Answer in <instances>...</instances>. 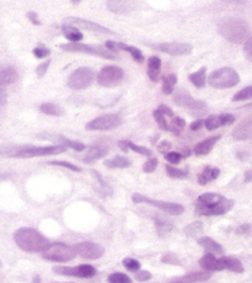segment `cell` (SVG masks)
I'll return each instance as SVG.
<instances>
[{"label":"cell","instance_id":"obj_31","mask_svg":"<svg viewBox=\"0 0 252 283\" xmlns=\"http://www.w3.org/2000/svg\"><path fill=\"white\" fill-rule=\"evenodd\" d=\"M40 111L44 112L45 115H50V116H62L63 115V108L61 107L59 105H54V103L51 102H46V103H42L40 106Z\"/></svg>","mask_w":252,"mask_h":283},{"label":"cell","instance_id":"obj_18","mask_svg":"<svg viewBox=\"0 0 252 283\" xmlns=\"http://www.w3.org/2000/svg\"><path fill=\"white\" fill-rule=\"evenodd\" d=\"M235 122V117L230 114H224L220 116H209L204 120V126L208 130H214L219 128L220 126H227Z\"/></svg>","mask_w":252,"mask_h":283},{"label":"cell","instance_id":"obj_32","mask_svg":"<svg viewBox=\"0 0 252 283\" xmlns=\"http://www.w3.org/2000/svg\"><path fill=\"white\" fill-rule=\"evenodd\" d=\"M205 73H206V68L205 67H203V68H200L198 72L193 73V74L189 75V80L192 81L193 85H196L197 88L202 89V88H204L205 85Z\"/></svg>","mask_w":252,"mask_h":283},{"label":"cell","instance_id":"obj_16","mask_svg":"<svg viewBox=\"0 0 252 283\" xmlns=\"http://www.w3.org/2000/svg\"><path fill=\"white\" fill-rule=\"evenodd\" d=\"M66 24H67V25L77 27V29L88 30V31H92V32L105 33V35H106V33H108V35H115V32L110 31V30L106 29V27L99 25V24L93 23V21H89V20L78 19V17H67Z\"/></svg>","mask_w":252,"mask_h":283},{"label":"cell","instance_id":"obj_50","mask_svg":"<svg viewBox=\"0 0 252 283\" xmlns=\"http://www.w3.org/2000/svg\"><path fill=\"white\" fill-rule=\"evenodd\" d=\"M244 51H245L246 57H247V59H250L252 62V37L247 38V41L245 42Z\"/></svg>","mask_w":252,"mask_h":283},{"label":"cell","instance_id":"obj_12","mask_svg":"<svg viewBox=\"0 0 252 283\" xmlns=\"http://www.w3.org/2000/svg\"><path fill=\"white\" fill-rule=\"evenodd\" d=\"M121 124V118L118 115H103L94 118L89 123H87L86 128L88 130H110L117 128Z\"/></svg>","mask_w":252,"mask_h":283},{"label":"cell","instance_id":"obj_47","mask_svg":"<svg viewBox=\"0 0 252 283\" xmlns=\"http://www.w3.org/2000/svg\"><path fill=\"white\" fill-rule=\"evenodd\" d=\"M51 51L47 50V48H41V47H36L35 50H33V54H35V57H37V58H45V57L50 56Z\"/></svg>","mask_w":252,"mask_h":283},{"label":"cell","instance_id":"obj_27","mask_svg":"<svg viewBox=\"0 0 252 283\" xmlns=\"http://www.w3.org/2000/svg\"><path fill=\"white\" fill-rule=\"evenodd\" d=\"M106 154H108V148H105V147H92V148H89V150L87 151L86 157L83 158V161H84V163H87V164L93 163V161L100 159V158H103Z\"/></svg>","mask_w":252,"mask_h":283},{"label":"cell","instance_id":"obj_17","mask_svg":"<svg viewBox=\"0 0 252 283\" xmlns=\"http://www.w3.org/2000/svg\"><path fill=\"white\" fill-rule=\"evenodd\" d=\"M106 7L111 13L126 15L135 9V0H108Z\"/></svg>","mask_w":252,"mask_h":283},{"label":"cell","instance_id":"obj_25","mask_svg":"<svg viewBox=\"0 0 252 283\" xmlns=\"http://www.w3.org/2000/svg\"><path fill=\"white\" fill-rule=\"evenodd\" d=\"M220 175V170L217 167H210L206 166L202 171V174L199 175L198 182L200 185H206L210 181H214L215 179H218V176Z\"/></svg>","mask_w":252,"mask_h":283},{"label":"cell","instance_id":"obj_53","mask_svg":"<svg viewBox=\"0 0 252 283\" xmlns=\"http://www.w3.org/2000/svg\"><path fill=\"white\" fill-rule=\"evenodd\" d=\"M203 126H204V120H198L190 124V130H198L199 128H202Z\"/></svg>","mask_w":252,"mask_h":283},{"label":"cell","instance_id":"obj_58","mask_svg":"<svg viewBox=\"0 0 252 283\" xmlns=\"http://www.w3.org/2000/svg\"><path fill=\"white\" fill-rule=\"evenodd\" d=\"M82 0H72V3H73V4H80Z\"/></svg>","mask_w":252,"mask_h":283},{"label":"cell","instance_id":"obj_34","mask_svg":"<svg viewBox=\"0 0 252 283\" xmlns=\"http://www.w3.org/2000/svg\"><path fill=\"white\" fill-rule=\"evenodd\" d=\"M176 84H177V75L171 74L168 75V77H166L163 79V88H162L163 94H166V95H171L173 93V89H175Z\"/></svg>","mask_w":252,"mask_h":283},{"label":"cell","instance_id":"obj_52","mask_svg":"<svg viewBox=\"0 0 252 283\" xmlns=\"http://www.w3.org/2000/svg\"><path fill=\"white\" fill-rule=\"evenodd\" d=\"M159 110L161 112H162L163 115H165V116H169V117H173V111L169 107H167V106L165 105H161Z\"/></svg>","mask_w":252,"mask_h":283},{"label":"cell","instance_id":"obj_14","mask_svg":"<svg viewBox=\"0 0 252 283\" xmlns=\"http://www.w3.org/2000/svg\"><path fill=\"white\" fill-rule=\"evenodd\" d=\"M77 255H80L83 258L87 260H96V258L102 257L104 254V249L102 248L99 244L92 242H83L78 243L77 245H74Z\"/></svg>","mask_w":252,"mask_h":283},{"label":"cell","instance_id":"obj_21","mask_svg":"<svg viewBox=\"0 0 252 283\" xmlns=\"http://www.w3.org/2000/svg\"><path fill=\"white\" fill-rule=\"evenodd\" d=\"M209 278H210V273H209V271H204V272H193L187 276L178 277V278L172 279L168 283H198L204 282Z\"/></svg>","mask_w":252,"mask_h":283},{"label":"cell","instance_id":"obj_24","mask_svg":"<svg viewBox=\"0 0 252 283\" xmlns=\"http://www.w3.org/2000/svg\"><path fill=\"white\" fill-rule=\"evenodd\" d=\"M220 139V136L217 137H210V138L205 139V141L198 143L194 148V153L196 155H206L211 151V149L214 148V145L217 144V142Z\"/></svg>","mask_w":252,"mask_h":283},{"label":"cell","instance_id":"obj_40","mask_svg":"<svg viewBox=\"0 0 252 283\" xmlns=\"http://www.w3.org/2000/svg\"><path fill=\"white\" fill-rule=\"evenodd\" d=\"M123 265L125 266L126 270H129L130 272H138L140 270V267H141V265L138 260H135V258L131 257H126L123 260Z\"/></svg>","mask_w":252,"mask_h":283},{"label":"cell","instance_id":"obj_45","mask_svg":"<svg viewBox=\"0 0 252 283\" xmlns=\"http://www.w3.org/2000/svg\"><path fill=\"white\" fill-rule=\"evenodd\" d=\"M166 155V160L171 164H178L181 161L183 155L181 153H176V151H171V153H167Z\"/></svg>","mask_w":252,"mask_h":283},{"label":"cell","instance_id":"obj_9","mask_svg":"<svg viewBox=\"0 0 252 283\" xmlns=\"http://www.w3.org/2000/svg\"><path fill=\"white\" fill-rule=\"evenodd\" d=\"M131 199L135 203H146V205L157 207V208H160L161 211L168 213V214L179 215L184 212V207L182 205H178V203L165 202V201L148 199V197L142 196V194H140V193H133Z\"/></svg>","mask_w":252,"mask_h":283},{"label":"cell","instance_id":"obj_7","mask_svg":"<svg viewBox=\"0 0 252 283\" xmlns=\"http://www.w3.org/2000/svg\"><path fill=\"white\" fill-rule=\"evenodd\" d=\"M209 84L215 89H227L240 83L238 72L232 68H221L212 72L209 77Z\"/></svg>","mask_w":252,"mask_h":283},{"label":"cell","instance_id":"obj_59","mask_svg":"<svg viewBox=\"0 0 252 283\" xmlns=\"http://www.w3.org/2000/svg\"><path fill=\"white\" fill-rule=\"evenodd\" d=\"M244 108H252V103H248V105H246Z\"/></svg>","mask_w":252,"mask_h":283},{"label":"cell","instance_id":"obj_11","mask_svg":"<svg viewBox=\"0 0 252 283\" xmlns=\"http://www.w3.org/2000/svg\"><path fill=\"white\" fill-rule=\"evenodd\" d=\"M124 79V72L119 67L106 66L99 72L96 80L104 88H113L119 85Z\"/></svg>","mask_w":252,"mask_h":283},{"label":"cell","instance_id":"obj_3","mask_svg":"<svg viewBox=\"0 0 252 283\" xmlns=\"http://www.w3.org/2000/svg\"><path fill=\"white\" fill-rule=\"evenodd\" d=\"M15 243L26 252H42L48 246V240L33 228H20L15 232Z\"/></svg>","mask_w":252,"mask_h":283},{"label":"cell","instance_id":"obj_33","mask_svg":"<svg viewBox=\"0 0 252 283\" xmlns=\"http://www.w3.org/2000/svg\"><path fill=\"white\" fill-rule=\"evenodd\" d=\"M224 265H225V270L232 271V272L241 273L244 272V266L240 263L238 258L234 257H224Z\"/></svg>","mask_w":252,"mask_h":283},{"label":"cell","instance_id":"obj_5","mask_svg":"<svg viewBox=\"0 0 252 283\" xmlns=\"http://www.w3.org/2000/svg\"><path fill=\"white\" fill-rule=\"evenodd\" d=\"M77 256L74 246H69L63 243H53L48 244V246L42 251V257L48 261L54 263H67Z\"/></svg>","mask_w":252,"mask_h":283},{"label":"cell","instance_id":"obj_28","mask_svg":"<svg viewBox=\"0 0 252 283\" xmlns=\"http://www.w3.org/2000/svg\"><path fill=\"white\" fill-rule=\"evenodd\" d=\"M62 32L67 39L72 42V43H78L81 39H83V33H82L77 27L71 25H63Z\"/></svg>","mask_w":252,"mask_h":283},{"label":"cell","instance_id":"obj_41","mask_svg":"<svg viewBox=\"0 0 252 283\" xmlns=\"http://www.w3.org/2000/svg\"><path fill=\"white\" fill-rule=\"evenodd\" d=\"M156 230L159 233L160 236L166 235L167 233H169L172 230V224L168 222L163 221H156Z\"/></svg>","mask_w":252,"mask_h":283},{"label":"cell","instance_id":"obj_56","mask_svg":"<svg viewBox=\"0 0 252 283\" xmlns=\"http://www.w3.org/2000/svg\"><path fill=\"white\" fill-rule=\"evenodd\" d=\"M27 17H29L30 20H31V23L32 24H35V25H40V21H38V17H37V15H36L35 13H29L27 14Z\"/></svg>","mask_w":252,"mask_h":283},{"label":"cell","instance_id":"obj_22","mask_svg":"<svg viewBox=\"0 0 252 283\" xmlns=\"http://www.w3.org/2000/svg\"><path fill=\"white\" fill-rule=\"evenodd\" d=\"M19 78L16 69L13 67H0V86H7L15 83Z\"/></svg>","mask_w":252,"mask_h":283},{"label":"cell","instance_id":"obj_37","mask_svg":"<svg viewBox=\"0 0 252 283\" xmlns=\"http://www.w3.org/2000/svg\"><path fill=\"white\" fill-rule=\"evenodd\" d=\"M109 283H132L131 278L129 276H126L125 273L121 272H115L111 273L110 276L108 277Z\"/></svg>","mask_w":252,"mask_h":283},{"label":"cell","instance_id":"obj_51","mask_svg":"<svg viewBox=\"0 0 252 283\" xmlns=\"http://www.w3.org/2000/svg\"><path fill=\"white\" fill-rule=\"evenodd\" d=\"M171 148H172V144L169 142H162L159 145V150L161 151V153H166V151L169 150Z\"/></svg>","mask_w":252,"mask_h":283},{"label":"cell","instance_id":"obj_23","mask_svg":"<svg viewBox=\"0 0 252 283\" xmlns=\"http://www.w3.org/2000/svg\"><path fill=\"white\" fill-rule=\"evenodd\" d=\"M198 244L205 249L209 254H217L221 255L224 252L223 246H221L219 243H217L215 240H212L209 236H202V238L198 239Z\"/></svg>","mask_w":252,"mask_h":283},{"label":"cell","instance_id":"obj_26","mask_svg":"<svg viewBox=\"0 0 252 283\" xmlns=\"http://www.w3.org/2000/svg\"><path fill=\"white\" fill-rule=\"evenodd\" d=\"M147 74L152 81L159 80L160 73H161V59L159 57H151L148 59L147 64Z\"/></svg>","mask_w":252,"mask_h":283},{"label":"cell","instance_id":"obj_49","mask_svg":"<svg viewBox=\"0 0 252 283\" xmlns=\"http://www.w3.org/2000/svg\"><path fill=\"white\" fill-rule=\"evenodd\" d=\"M50 63H51L50 60H46V62L41 63V64L37 67V69H36V73H37L38 77H44V75L46 74L48 67H50Z\"/></svg>","mask_w":252,"mask_h":283},{"label":"cell","instance_id":"obj_6","mask_svg":"<svg viewBox=\"0 0 252 283\" xmlns=\"http://www.w3.org/2000/svg\"><path fill=\"white\" fill-rule=\"evenodd\" d=\"M61 48L67 52H74V53H84V54H92V56L102 57L105 59H117L118 53L115 51L109 50L106 47H100V46H92V45H83V43H67L61 45Z\"/></svg>","mask_w":252,"mask_h":283},{"label":"cell","instance_id":"obj_46","mask_svg":"<svg viewBox=\"0 0 252 283\" xmlns=\"http://www.w3.org/2000/svg\"><path fill=\"white\" fill-rule=\"evenodd\" d=\"M236 233L241 234V235H251V234H252L251 224L246 223V224L240 225L238 229H236Z\"/></svg>","mask_w":252,"mask_h":283},{"label":"cell","instance_id":"obj_42","mask_svg":"<svg viewBox=\"0 0 252 283\" xmlns=\"http://www.w3.org/2000/svg\"><path fill=\"white\" fill-rule=\"evenodd\" d=\"M126 145H127V148H129V149H131V150L136 151V153H139L141 155H147V157H150V155L152 154V151H151L150 149H147L145 147H140V145L133 144V143L130 142V141H126Z\"/></svg>","mask_w":252,"mask_h":283},{"label":"cell","instance_id":"obj_57","mask_svg":"<svg viewBox=\"0 0 252 283\" xmlns=\"http://www.w3.org/2000/svg\"><path fill=\"white\" fill-rule=\"evenodd\" d=\"M252 180V170H248V171H246L245 174V181L248 182Z\"/></svg>","mask_w":252,"mask_h":283},{"label":"cell","instance_id":"obj_54","mask_svg":"<svg viewBox=\"0 0 252 283\" xmlns=\"http://www.w3.org/2000/svg\"><path fill=\"white\" fill-rule=\"evenodd\" d=\"M7 93H5V90L3 89V86H0V106H4L5 103H7Z\"/></svg>","mask_w":252,"mask_h":283},{"label":"cell","instance_id":"obj_30","mask_svg":"<svg viewBox=\"0 0 252 283\" xmlns=\"http://www.w3.org/2000/svg\"><path fill=\"white\" fill-rule=\"evenodd\" d=\"M104 165L110 169H125L131 165V161L124 157H115L113 159H109L104 161Z\"/></svg>","mask_w":252,"mask_h":283},{"label":"cell","instance_id":"obj_15","mask_svg":"<svg viewBox=\"0 0 252 283\" xmlns=\"http://www.w3.org/2000/svg\"><path fill=\"white\" fill-rule=\"evenodd\" d=\"M154 50L171 54V56H187L192 53L193 47L188 43H156L150 45Z\"/></svg>","mask_w":252,"mask_h":283},{"label":"cell","instance_id":"obj_48","mask_svg":"<svg viewBox=\"0 0 252 283\" xmlns=\"http://www.w3.org/2000/svg\"><path fill=\"white\" fill-rule=\"evenodd\" d=\"M136 273V279H138V281H141V282H144V281H148V279H151V277H152V275H151L150 272H148V271H138V272H135Z\"/></svg>","mask_w":252,"mask_h":283},{"label":"cell","instance_id":"obj_39","mask_svg":"<svg viewBox=\"0 0 252 283\" xmlns=\"http://www.w3.org/2000/svg\"><path fill=\"white\" fill-rule=\"evenodd\" d=\"M153 117H154V120H156V122L159 123L161 129L169 130V126H168V123H167V121H166V116L162 114V112L160 111L159 108H157L156 111H153Z\"/></svg>","mask_w":252,"mask_h":283},{"label":"cell","instance_id":"obj_43","mask_svg":"<svg viewBox=\"0 0 252 283\" xmlns=\"http://www.w3.org/2000/svg\"><path fill=\"white\" fill-rule=\"evenodd\" d=\"M48 164H50V165L63 166V167H66V169H69V170H72V171H75V172H80L81 171V167L75 166V165H73V164H71V163H67V161H60V160L48 161Z\"/></svg>","mask_w":252,"mask_h":283},{"label":"cell","instance_id":"obj_4","mask_svg":"<svg viewBox=\"0 0 252 283\" xmlns=\"http://www.w3.org/2000/svg\"><path fill=\"white\" fill-rule=\"evenodd\" d=\"M218 31L231 43H242L250 36V26L240 19H227L219 24Z\"/></svg>","mask_w":252,"mask_h":283},{"label":"cell","instance_id":"obj_20","mask_svg":"<svg viewBox=\"0 0 252 283\" xmlns=\"http://www.w3.org/2000/svg\"><path fill=\"white\" fill-rule=\"evenodd\" d=\"M232 137L236 141H247L252 139V117L242 121L241 123L232 130Z\"/></svg>","mask_w":252,"mask_h":283},{"label":"cell","instance_id":"obj_2","mask_svg":"<svg viewBox=\"0 0 252 283\" xmlns=\"http://www.w3.org/2000/svg\"><path fill=\"white\" fill-rule=\"evenodd\" d=\"M65 145H50V147H27V145H11V147L0 148V155L8 158H35L46 157L65 153Z\"/></svg>","mask_w":252,"mask_h":283},{"label":"cell","instance_id":"obj_19","mask_svg":"<svg viewBox=\"0 0 252 283\" xmlns=\"http://www.w3.org/2000/svg\"><path fill=\"white\" fill-rule=\"evenodd\" d=\"M105 47L109 48V50L111 51H117V50H120V51H125V52H129L130 54H131V57L133 59L136 60V62L139 63H142L144 62V54L141 53V51L138 50V48L132 47V46H129V45H125V43H121V42H106L105 43Z\"/></svg>","mask_w":252,"mask_h":283},{"label":"cell","instance_id":"obj_36","mask_svg":"<svg viewBox=\"0 0 252 283\" xmlns=\"http://www.w3.org/2000/svg\"><path fill=\"white\" fill-rule=\"evenodd\" d=\"M166 171L169 178L172 179H186L188 176V171H186V170L177 169V167H173L171 165L166 166Z\"/></svg>","mask_w":252,"mask_h":283},{"label":"cell","instance_id":"obj_44","mask_svg":"<svg viewBox=\"0 0 252 283\" xmlns=\"http://www.w3.org/2000/svg\"><path fill=\"white\" fill-rule=\"evenodd\" d=\"M157 164H159V160H157L156 158H152V159H150L144 164V167H142V170H144L145 172H153L154 170H156Z\"/></svg>","mask_w":252,"mask_h":283},{"label":"cell","instance_id":"obj_8","mask_svg":"<svg viewBox=\"0 0 252 283\" xmlns=\"http://www.w3.org/2000/svg\"><path fill=\"white\" fill-rule=\"evenodd\" d=\"M94 79H95L94 71H92L90 68H87V67H83V68L77 69V71H74L69 75L67 85L72 90H83L93 84Z\"/></svg>","mask_w":252,"mask_h":283},{"label":"cell","instance_id":"obj_38","mask_svg":"<svg viewBox=\"0 0 252 283\" xmlns=\"http://www.w3.org/2000/svg\"><path fill=\"white\" fill-rule=\"evenodd\" d=\"M252 99V85L251 86L245 88V89L240 90L232 97V101H244V100Z\"/></svg>","mask_w":252,"mask_h":283},{"label":"cell","instance_id":"obj_35","mask_svg":"<svg viewBox=\"0 0 252 283\" xmlns=\"http://www.w3.org/2000/svg\"><path fill=\"white\" fill-rule=\"evenodd\" d=\"M57 139L62 143V145H65L66 148H72L77 151H83L86 149V145L81 142H75V141H71V139H67L65 137H57Z\"/></svg>","mask_w":252,"mask_h":283},{"label":"cell","instance_id":"obj_29","mask_svg":"<svg viewBox=\"0 0 252 283\" xmlns=\"http://www.w3.org/2000/svg\"><path fill=\"white\" fill-rule=\"evenodd\" d=\"M200 266L204 271H219V258H217L212 254H206L200 258Z\"/></svg>","mask_w":252,"mask_h":283},{"label":"cell","instance_id":"obj_1","mask_svg":"<svg viewBox=\"0 0 252 283\" xmlns=\"http://www.w3.org/2000/svg\"><path fill=\"white\" fill-rule=\"evenodd\" d=\"M234 201L218 193H204L196 201V212L199 215H221L232 208Z\"/></svg>","mask_w":252,"mask_h":283},{"label":"cell","instance_id":"obj_10","mask_svg":"<svg viewBox=\"0 0 252 283\" xmlns=\"http://www.w3.org/2000/svg\"><path fill=\"white\" fill-rule=\"evenodd\" d=\"M175 102L181 107L187 108L193 116H203L206 112V105L203 101L193 99L188 93L181 91L175 96Z\"/></svg>","mask_w":252,"mask_h":283},{"label":"cell","instance_id":"obj_55","mask_svg":"<svg viewBox=\"0 0 252 283\" xmlns=\"http://www.w3.org/2000/svg\"><path fill=\"white\" fill-rule=\"evenodd\" d=\"M173 124H175L176 127H178V128H182V127L186 126V121L182 120V118H179V117H176V118H173Z\"/></svg>","mask_w":252,"mask_h":283},{"label":"cell","instance_id":"obj_13","mask_svg":"<svg viewBox=\"0 0 252 283\" xmlns=\"http://www.w3.org/2000/svg\"><path fill=\"white\" fill-rule=\"evenodd\" d=\"M54 273L63 276H72V277H81V278H90V277L95 276L96 271L90 265H80V266L74 267H66L59 266L53 269Z\"/></svg>","mask_w":252,"mask_h":283}]
</instances>
